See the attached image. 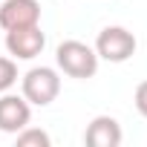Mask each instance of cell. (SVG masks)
<instances>
[{"mask_svg":"<svg viewBox=\"0 0 147 147\" xmlns=\"http://www.w3.org/2000/svg\"><path fill=\"white\" fill-rule=\"evenodd\" d=\"M61 92V75L52 66H32L20 78V95L32 107H49Z\"/></svg>","mask_w":147,"mask_h":147,"instance_id":"cell-2","label":"cell"},{"mask_svg":"<svg viewBox=\"0 0 147 147\" xmlns=\"http://www.w3.org/2000/svg\"><path fill=\"white\" fill-rule=\"evenodd\" d=\"M32 121V104L23 95L0 92V130L3 133H20Z\"/></svg>","mask_w":147,"mask_h":147,"instance_id":"cell-6","label":"cell"},{"mask_svg":"<svg viewBox=\"0 0 147 147\" xmlns=\"http://www.w3.org/2000/svg\"><path fill=\"white\" fill-rule=\"evenodd\" d=\"M84 144H90V147H118L121 144V124L113 115H95L84 130Z\"/></svg>","mask_w":147,"mask_h":147,"instance_id":"cell-7","label":"cell"},{"mask_svg":"<svg viewBox=\"0 0 147 147\" xmlns=\"http://www.w3.org/2000/svg\"><path fill=\"white\" fill-rule=\"evenodd\" d=\"M133 101H136V110L147 118V81H141L138 87H136V95H133Z\"/></svg>","mask_w":147,"mask_h":147,"instance_id":"cell-10","label":"cell"},{"mask_svg":"<svg viewBox=\"0 0 147 147\" xmlns=\"http://www.w3.org/2000/svg\"><path fill=\"white\" fill-rule=\"evenodd\" d=\"M55 63L63 75L87 81L98 72V52H95V46H90L84 40H63L55 49Z\"/></svg>","mask_w":147,"mask_h":147,"instance_id":"cell-1","label":"cell"},{"mask_svg":"<svg viewBox=\"0 0 147 147\" xmlns=\"http://www.w3.org/2000/svg\"><path fill=\"white\" fill-rule=\"evenodd\" d=\"M40 23V3L38 0H3L0 3V29H23Z\"/></svg>","mask_w":147,"mask_h":147,"instance_id":"cell-5","label":"cell"},{"mask_svg":"<svg viewBox=\"0 0 147 147\" xmlns=\"http://www.w3.org/2000/svg\"><path fill=\"white\" fill-rule=\"evenodd\" d=\"M15 84H18V61L0 58V92H9Z\"/></svg>","mask_w":147,"mask_h":147,"instance_id":"cell-9","label":"cell"},{"mask_svg":"<svg viewBox=\"0 0 147 147\" xmlns=\"http://www.w3.org/2000/svg\"><path fill=\"white\" fill-rule=\"evenodd\" d=\"M43 46H46V35L40 32V23L6 32V49L15 61H32L43 52Z\"/></svg>","mask_w":147,"mask_h":147,"instance_id":"cell-4","label":"cell"},{"mask_svg":"<svg viewBox=\"0 0 147 147\" xmlns=\"http://www.w3.org/2000/svg\"><path fill=\"white\" fill-rule=\"evenodd\" d=\"M15 136H18V147H49L52 144L49 133L46 130H38V127H23Z\"/></svg>","mask_w":147,"mask_h":147,"instance_id":"cell-8","label":"cell"},{"mask_svg":"<svg viewBox=\"0 0 147 147\" xmlns=\"http://www.w3.org/2000/svg\"><path fill=\"white\" fill-rule=\"evenodd\" d=\"M136 35L124 26H104L95 38V52L98 61H110V63H124L136 55Z\"/></svg>","mask_w":147,"mask_h":147,"instance_id":"cell-3","label":"cell"}]
</instances>
